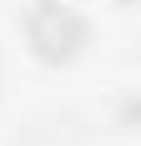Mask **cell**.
Wrapping results in <instances>:
<instances>
[{"mask_svg": "<svg viewBox=\"0 0 141 146\" xmlns=\"http://www.w3.org/2000/svg\"><path fill=\"white\" fill-rule=\"evenodd\" d=\"M25 35H30L41 60H70L86 45V20L70 5H61V0H41L25 20Z\"/></svg>", "mask_w": 141, "mask_h": 146, "instance_id": "cell-1", "label": "cell"}]
</instances>
